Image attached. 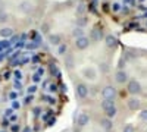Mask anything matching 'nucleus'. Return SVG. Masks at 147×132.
Returning a JSON list of instances; mask_svg holds the SVG:
<instances>
[{
	"mask_svg": "<svg viewBox=\"0 0 147 132\" xmlns=\"http://www.w3.org/2000/svg\"><path fill=\"white\" fill-rule=\"evenodd\" d=\"M140 119H141V121H147V109L140 113Z\"/></svg>",
	"mask_w": 147,
	"mask_h": 132,
	"instance_id": "23",
	"label": "nucleus"
},
{
	"mask_svg": "<svg viewBox=\"0 0 147 132\" xmlns=\"http://www.w3.org/2000/svg\"><path fill=\"white\" fill-rule=\"evenodd\" d=\"M75 94L80 98H85L88 95V87L85 85V84H78L77 88H75Z\"/></svg>",
	"mask_w": 147,
	"mask_h": 132,
	"instance_id": "4",
	"label": "nucleus"
},
{
	"mask_svg": "<svg viewBox=\"0 0 147 132\" xmlns=\"http://www.w3.org/2000/svg\"><path fill=\"white\" fill-rule=\"evenodd\" d=\"M66 52H68V46H66V44H60V46H59V49H57V53H59V54H62V56H65Z\"/></svg>",
	"mask_w": 147,
	"mask_h": 132,
	"instance_id": "19",
	"label": "nucleus"
},
{
	"mask_svg": "<svg viewBox=\"0 0 147 132\" xmlns=\"http://www.w3.org/2000/svg\"><path fill=\"white\" fill-rule=\"evenodd\" d=\"M16 119H18V117H16V115H12V116H10V121H12V122H15Z\"/></svg>",
	"mask_w": 147,
	"mask_h": 132,
	"instance_id": "33",
	"label": "nucleus"
},
{
	"mask_svg": "<svg viewBox=\"0 0 147 132\" xmlns=\"http://www.w3.org/2000/svg\"><path fill=\"white\" fill-rule=\"evenodd\" d=\"M0 132H7V131H0Z\"/></svg>",
	"mask_w": 147,
	"mask_h": 132,
	"instance_id": "37",
	"label": "nucleus"
},
{
	"mask_svg": "<svg viewBox=\"0 0 147 132\" xmlns=\"http://www.w3.org/2000/svg\"><path fill=\"white\" fill-rule=\"evenodd\" d=\"M32 81H34V82H38V81H40V75H38V74L34 75V76H32Z\"/></svg>",
	"mask_w": 147,
	"mask_h": 132,
	"instance_id": "30",
	"label": "nucleus"
},
{
	"mask_svg": "<svg viewBox=\"0 0 147 132\" xmlns=\"http://www.w3.org/2000/svg\"><path fill=\"white\" fill-rule=\"evenodd\" d=\"M124 132H136V129H134L132 125H127V126L124 128Z\"/></svg>",
	"mask_w": 147,
	"mask_h": 132,
	"instance_id": "22",
	"label": "nucleus"
},
{
	"mask_svg": "<svg viewBox=\"0 0 147 132\" xmlns=\"http://www.w3.org/2000/svg\"><path fill=\"white\" fill-rule=\"evenodd\" d=\"M88 38H90L91 41H99V40L102 38V31H99V29H93Z\"/></svg>",
	"mask_w": 147,
	"mask_h": 132,
	"instance_id": "14",
	"label": "nucleus"
},
{
	"mask_svg": "<svg viewBox=\"0 0 147 132\" xmlns=\"http://www.w3.org/2000/svg\"><path fill=\"white\" fill-rule=\"evenodd\" d=\"M127 2H128V3H131V2H132V0H127Z\"/></svg>",
	"mask_w": 147,
	"mask_h": 132,
	"instance_id": "36",
	"label": "nucleus"
},
{
	"mask_svg": "<svg viewBox=\"0 0 147 132\" xmlns=\"http://www.w3.org/2000/svg\"><path fill=\"white\" fill-rule=\"evenodd\" d=\"M90 43H91V40H90L88 37H85V35L75 38V47H77L78 50H85V49H88Z\"/></svg>",
	"mask_w": 147,
	"mask_h": 132,
	"instance_id": "2",
	"label": "nucleus"
},
{
	"mask_svg": "<svg viewBox=\"0 0 147 132\" xmlns=\"http://www.w3.org/2000/svg\"><path fill=\"white\" fill-rule=\"evenodd\" d=\"M119 9H121V6H119L118 3H113V5H112V10H113V12H119Z\"/></svg>",
	"mask_w": 147,
	"mask_h": 132,
	"instance_id": "26",
	"label": "nucleus"
},
{
	"mask_svg": "<svg viewBox=\"0 0 147 132\" xmlns=\"http://www.w3.org/2000/svg\"><path fill=\"white\" fill-rule=\"evenodd\" d=\"M85 23H87V21H85V18H80V19H78V27H81V28H82V27L85 25Z\"/></svg>",
	"mask_w": 147,
	"mask_h": 132,
	"instance_id": "24",
	"label": "nucleus"
},
{
	"mask_svg": "<svg viewBox=\"0 0 147 132\" xmlns=\"http://www.w3.org/2000/svg\"><path fill=\"white\" fill-rule=\"evenodd\" d=\"M10 129H12V132H18V131H19V126H18V125H12Z\"/></svg>",
	"mask_w": 147,
	"mask_h": 132,
	"instance_id": "28",
	"label": "nucleus"
},
{
	"mask_svg": "<svg viewBox=\"0 0 147 132\" xmlns=\"http://www.w3.org/2000/svg\"><path fill=\"white\" fill-rule=\"evenodd\" d=\"M84 12H85V5H84V3H80V5L77 6V13H78V15H82Z\"/></svg>",
	"mask_w": 147,
	"mask_h": 132,
	"instance_id": "20",
	"label": "nucleus"
},
{
	"mask_svg": "<svg viewBox=\"0 0 147 132\" xmlns=\"http://www.w3.org/2000/svg\"><path fill=\"white\" fill-rule=\"evenodd\" d=\"M100 66H102V70H103V72H107V70H109V68H107V65H106V63H102Z\"/></svg>",
	"mask_w": 147,
	"mask_h": 132,
	"instance_id": "29",
	"label": "nucleus"
},
{
	"mask_svg": "<svg viewBox=\"0 0 147 132\" xmlns=\"http://www.w3.org/2000/svg\"><path fill=\"white\" fill-rule=\"evenodd\" d=\"M7 116H12V109L6 110V117H7Z\"/></svg>",
	"mask_w": 147,
	"mask_h": 132,
	"instance_id": "34",
	"label": "nucleus"
},
{
	"mask_svg": "<svg viewBox=\"0 0 147 132\" xmlns=\"http://www.w3.org/2000/svg\"><path fill=\"white\" fill-rule=\"evenodd\" d=\"M65 66L68 69H72L75 66V62H74V56L72 54H65Z\"/></svg>",
	"mask_w": 147,
	"mask_h": 132,
	"instance_id": "13",
	"label": "nucleus"
},
{
	"mask_svg": "<svg viewBox=\"0 0 147 132\" xmlns=\"http://www.w3.org/2000/svg\"><path fill=\"white\" fill-rule=\"evenodd\" d=\"M82 35H84V29L81 27H75V28L72 29V37L78 38V37H82Z\"/></svg>",
	"mask_w": 147,
	"mask_h": 132,
	"instance_id": "17",
	"label": "nucleus"
},
{
	"mask_svg": "<svg viewBox=\"0 0 147 132\" xmlns=\"http://www.w3.org/2000/svg\"><path fill=\"white\" fill-rule=\"evenodd\" d=\"M115 81H116L118 84H125V82L128 81L127 72H125V70H122V69H119L116 74H115Z\"/></svg>",
	"mask_w": 147,
	"mask_h": 132,
	"instance_id": "6",
	"label": "nucleus"
},
{
	"mask_svg": "<svg viewBox=\"0 0 147 132\" xmlns=\"http://www.w3.org/2000/svg\"><path fill=\"white\" fill-rule=\"evenodd\" d=\"M35 91H37V87H35V85H31V87L28 88V92H30V94H34Z\"/></svg>",
	"mask_w": 147,
	"mask_h": 132,
	"instance_id": "27",
	"label": "nucleus"
},
{
	"mask_svg": "<svg viewBox=\"0 0 147 132\" xmlns=\"http://www.w3.org/2000/svg\"><path fill=\"white\" fill-rule=\"evenodd\" d=\"M105 113H106V117H109V119H113V117L116 116V113H118V110H116V107L113 106V107H110V109H107V110H105Z\"/></svg>",
	"mask_w": 147,
	"mask_h": 132,
	"instance_id": "16",
	"label": "nucleus"
},
{
	"mask_svg": "<svg viewBox=\"0 0 147 132\" xmlns=\"http://www.w3.org/2000/svg\"><path fill=\"white\" fill-rule=\"evenodd\" d=\"M113 106H115L113 100H103L102 101V109L103 110H107V109H110V107H113Z\"/></svg>",
	"mask_w": 147,
	"mask_h": 132,
	"instance_id": "18",
	"label": "nucleus"
},
{
	"mask_svg": "<svg viewBox=\"0 0 147 132\" xmlns=\"http://www.w3.org/2000/svg\"><path fill=\"white\" fill-rule=\"evenodd\" d=\"M100 125H102V128H103V129H106V131H110V129L113 128L112 119H109V117H103L102 121H100Z\"/></svg>",
	"mask_w": 147,
	"mask_h": 132,
	"instance_id": "11",
	"label": "nucleus"
},
{
	"mask_svg": "<svg viewBox=\"0 0 147 132\" xmlns=\"http://www.w3.org/2000/svg\"><path fill=\"white\" fill-rule=\"evenodd\" d=\"M88 122H90V117H88L87 113H80V115H78V117H77V125H78L80 128H84L85 125H88Z\"/></svg>",
	"mask_w": 147,
	"mask_h": 132,
	"instance_id": "5",
	"label": "nucleus"
},
{
	"mask_svg": "<svg viewBox=\"0 0 147 132\" xmlns=\"http://www.w3.org/2000/svg\"><path fill=\"white\" fill-rule=\"evenodd\" d=\"M15 76H16L18 79H21V76H22V75H21V72H19V70H16V72H15Z\"/></svg>",
	"mask_w": 147,
	"mask_h": 132,
	"instance_id": "31",
	"label": "nucleus"
},
{
	"mask_svg": "<svg viewBox=\"0 0 147 132\" xmlns=\"http://www.w3.org/2000/svg\"><path fill=\"white\" fill-rule=\"evenodd\" d=\"M31 9H32V5L30 3V2H22V3H19V10L21 12H24V13H28V12H31Z\"/></svg>",
	"mask_w": 147,
	"mask_h": 132,
	"instance_id": "12",
	"label": "nucleus"
},
{
	"mask_svg": "<svg viewBox=\"0 0 147 132\" xmlns=\"http://www.w3.org/2000/svg\"><path fill=\"white\" fill-rule=\"evenodd\" d=\"M0 35H2L3 38H9V37L13 35V29L12 28H2L0 29Z\"/></svg>",
	"mask_w": 147,
	"mask_h": 132,
	"instance_id": "15",
	"label": "nucleus"
},
{
	"mask_svg": "<svg viewBox=\"0 0 147 132\" xmlns=\"http://www.w3.org/2000/svg\"><path fill=\"white\" fill-rule=\"evenodd\" d=\"M127 104H128V109H129V110H138L140 106H141V101H140L138 98H136V97H131V98L127 101Z\"/></svg>",
	"mask_w": 147,
	"mask_h": 132,
	"instance_id": "7",
	"label": "nucleus"
},
{
	"mask_svg": "<svg viewBox=\"0 0 147 132\" xmlns=\"http://www.w3.org/2000/svg\"><path fill=\"white\" fill-rule=\"evenodd\" d=\"M102 97L103 100H113L116 97V88L112 85H107L102 90Z\"/></svg>",
	"mask_w": 147,
	"mask_h": 132,
	"instance_id": "1",
	"label": "nucleus"
},
{
	"mask_svg": "<svg viewBox=\"0 0 147 132\" xmlns=\"http://www.w3.org/2000/svg\"><path fill=\"white\" fill-rule=\"evenodd\" d=\"M105 43H106L107 47H115V46L118 44V40H116L115 35L109 34V35H106V37H105Z\"/></svg>",
	"mask_w": 147,
	"mask_h": 132,
	"instance_id": "10",
	"label": "nucleus"
},
{
	"mask_svg": "<svg viewBox=\"0 0 147 132\" xmlns=\"http://www.w3.org/2000/svg\"><path fill=\"white\" fill-rule=\"evenodd\" d=\"M50 92H55L56 91V85H50V90H49Z\"/></svg>",
	"mask_w": 147,
	"mask_h": 132,
	"instance_id": "32",
	"label": "nucleus"
},
{
	"mask_svg": "<svg viewBox=\"0 0 147 132\" xmlns=\"http://www.w3.org/2000/svg\"><path fill=\"white\" fill-rule=\"evenodd\" d=\"M12 107H13V109H19V107H21V103H19L18 100H15L13 103H12Z\"/></svg>",
	"mask_w": 147,
	"mask_h": 132,
	"instance_id": "25",
	"label": "nucleus"
},
{
	"mask_svg": "<svg viewBox=\"0 0 147 132\" xmlns=\"http://www.w3.org/2000/svg\"><path fill=\"white\" fill-rule=\"evenodd\" d=\"M7 13H6V12H0V23H3V22H6L7 21Z\"/></svg>",
	"mask_w": 147,
	"mask_h": 132,
	"instance_id": "21",
	"label": "nucleus"
},
{
	"mask_svg": "<svg viewBox=\"0 0 147 132\" xmlns=\"http://www.w3.org/2000/svg\"><path fill=\"white\" fill-rule=\"evenodd\" d=\"M128 92L132 94V95H136V94H140L141 92V85H140V82L136 81V79H131L128 82V87H127Z\"/></svg>",
	"mask_w": 147,
	"mask_h": 132,
	"instance_id": "3",
	"label": "nucleus"
},
{
	"mask_svg": "<svg viewBox=\"0 0 147 132\" xmlns=\"http://www.w3.org/2000/svg\"><path fill=\"white\" fill-rule=\"evenodd\" d=\"M31 100H32V97H31V95H30V97H27V98H25V103H27V104H28V103H30V101H31Z\"/></svg>",
	"mask_w": 147,
	"mask_h": 132,
	"instance_id": "35",
	"label": "nucleus"
},
{
	"mask_svg": "<svg viewBox=\"0 0 147 132\" xmlns=\"http://www.w3.org/2000/svg\"><path fill=\"white\" fill-rule=\"evenodd\" d=\"M49 43L53 46H60L62 44V38H60L59 34H50L49 35Z\"/></svg>",
	"mask_w": 147,
	"mask_h": 132,
	"instance_id": "8",
	"label": "nucleus"
},
{
	"mask_svg": "<svg viewBox=\"0 0 147 132\" xmlns=\"http://www.w3.org/2000/svg\"><path fill=\"white\" fill-rule=\"evenodd\" d=\"M82 74H84L85 78H88V79H94V78L97 76V72H96L94 68H85V69L82 70Z\"/></svg>",
	"mask_w": 147,
	"mask_h": 132,
	"instance_id": "9",
	"label": "nucleus"
}]
</instances>
